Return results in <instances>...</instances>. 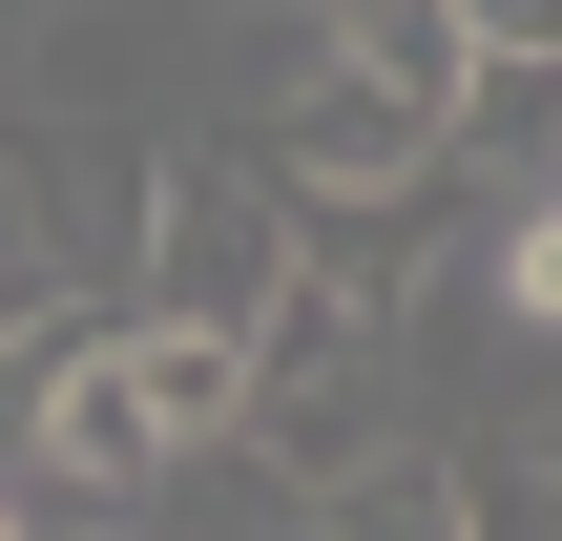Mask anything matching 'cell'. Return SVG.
<instances>
[{"mask_svg":"<svg viewBox=\"0 0 562 541\" xmlns=\"http://www.w3.org/2000/svg\"><path fill=\"white\" fill-rule=\"evenodd\" d=\"M271 271H292V188H271L250 146H167V167H146V271H125V313L250 334V313H271Z\"/></svg>","mask_w":562,"mask_h":541,"instance_id":"1","label":"cell"},{"mask_svg":"<svg viewBox=\"0 0 562 541\" xmlns=\"http://www.w3.org/2000/svg\"><path fill=\"white\" fill-rule=\"evenodd\" d=\"M63 500H104V521H146V480H167V417H146V375H125V313L63 354V396H42V438H21Z\"/></svg>","mask_w":562,"mask_h":541,"instance_id":"2","label":"cell"},{"mask_svg":"<svg viewBox=\"0 0 562 541\" xmlns=\"http://www.w3.org/2000/svg\"><path fill=\"white\" fill-rule=\"evenodd\" d=\"M313 541H459V459L438 438H375L355 480H313Z\"/></svg>","mask_w":562,"mask_h":541,"instance_id":"3","label":"cell"},{"mask_svg":"<svg viewBox=\"0 0 562 541\" xmlns=\"http://www.w3.org/2000/svg\"><path fill=\"white\" fill-rule=\"evenodd\" d=\"M459 167H521V188H562V63H459Z\"/></svg>","mask_w":562,"mask_h":541,"instance_id":"4","label":"cell"},{"mask_svg":"<svg viewBox=\"0 0 562 541\" xmlns=\"http://www.w3.org/2000/svg\"><path fill=\"white\" fill-rule=\"evenodd\" d=\"M501 313L562 334V188H521V229H501Z\"/></svg>","mask_w":562,"mask_h":541,"instance_id":"5","label":"cell"},{"mask_svg":"<svg viewBox=\"0 0 562 541\" xmlns=\"http://www.w3.org/2000/svg\"><path fill=\"white\" fill-rule=\"evenodd\" d=\"M459 42H501V63H562V0H459Z\"/></svg>","mask_w":562,"mask_h":541,"instance_id":"6","label":"cell"},{"mask_svg":"<svg viewBox=\"0 0 562 541\" xmlns=\"http://www.w3.org/2000/svg\"><path fill=\"white\" fill-rule=\"evenodd\" d=\"M521 480H542V500H562V396H542V417H521Z\"/></svg>","mask_w":562,"mask_h":541,"instance_id":"7","label":"cell"},{"mask_svg":"<svg viewBox=\"0 0 562 541\" xmlns=\"http://www.w3.org/2000/svg\"><path fill=\"white\" fill-rule=\"evenodd\" d=\"M271 21H334V0H271Z\"/></svg>","mask_w":562,"mask_h":541,"instance_id":"8","label":"cell"},{"mask_svg":"<svg viewBox=\"0 0 562 541\" xmlns=\"http://www.w3.org/2000/svg\"><path fill=\"white\" fill-rule=\"evenodd\" d=\"M83 541H146V521H83Z\"/></svg>","mask_w":562,"mask_h":541,"instance_id":"9","label":"cell"},{"mask_svg":"<svg viewBox=\"0 0 562 541\" xmlns=\"http://www.w3.org/2000/svg\"><path fill=\"white\" fill-rule=\"evenodd\" d=\"M0 541H21V500H0Z\"/></svg>","mask_w":562,"mask_h":541,"instance_id":"10","label":"cell"}]
</instances>
